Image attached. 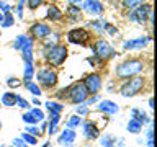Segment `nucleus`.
<instances>
[{
    "mask_svg": "<svg viewBox=\"0 0 157 147\" xmlns=\"http://www.w3.org/2000/svg\"><path fill=\"white\" fill-rule=\"evenodd\" d=\"M74 141H75V132L72 129H64L61 137H59V142H61V144H66V145L72 144Z\"/></svg>",
    "mask_w": 157,
    "mask_h": 147,
    "instance_id": "nucleus-13",
    "label": "nucleus"
},
{
    "mask_svg": "<svg viewBox=\"0 0 157 147\" xmlns=\"http://www.w3.org/2000/svg\"><path fill=\"white\" fill-rule=\"evenodd\" d=\"M23 3H25V0H20V3H18V15H21V8H23Z\"/></svg>",
    "mask_w": 157,
    "mask_h": 147,
    "instance_id": "nucleus-41",
    "label": "nucleus"
},
{
    "mask_svg": "<svg viewBox=\"0 0 157 147\" xmlns=\"http://www.w3.org/2000/svg\"><path fill=\"white\" fill-rule=\"evenodd\" d=\"M29 113H31V115L34 116V119H36V121H43V119H44L43 111H41V110H38V108H33V110L29 111Z\"/></svg>",
    "mask_w": 157,
    "mask_h": 147,
    "instance_id": "nucleus-28",
    "label": "nucleus"
},
{
    "mask_svg": "<svg viewBox=\"0 0 157 147\" xmlns=\"http://www.w3.org/2000/svg\"><path fill=\"white\" fill-rule=\"evenodd\" d=\"M106 28H108V33H111V34H115V33H116L115 26H111V24H106Z\"/></svg>",
    "mask_w": 157,
    "mask_h": 147,
    "instance_id": "nucleus-40",
    "label": "nucleus"
},
{
    "mask_svg": "<svg viewBox=\"0 0 157 147\" xmlns=\"http://www.w3.org/2000/svg\"><path fill=\"white\" fill-rule=\"evenodd\" d=\"M132 116H134L132 119L139 121L141 124H142V123H149V119H147V116L144 115V113H141L139 110H132Z\"/></svg>",
    "mask_w": 157,
    "mask_h": 147,
    "instance_id": "nucleus-22",
    "label": "nucleus"
},
{
    "mask_svg": "<svg viewBox=\"0 0 157 147\" xmlns=\"http://www.w3.org/2000/svg\"><path fill=\"white\" fill-rule=\"evenodd\" d=\"M33 33H34V36H38V38H44V36H48V34H51V28L44 23H36L33 26Z\"/></svg>",
    "mask_w": 157,
    "mask_h": 147,
    "instance_id": "nucleus-12",
    "label": "nucleus"
},
{
    "mask_svg": "<svg viewBox=\"0 0 157 147\" xmlns=\"http://www.w3.org/2000/svg\"><path fill=\"white\" fill-rule=\"evenodd\" d=\"M43 147H49V144H44V145H43Z\"/></svg>",
    "mask_w": 157,
    "mask_h": 147,
    "instance_id": "nucleus-44",
    "label": "nucleus"
},
{
    "mask_svg": "<svg viewBox=\"0 0 157 147\" xmlns=\"http://www.w3.org/2000/svg\"><path fill=\"white\" fill-rule=\"evenodd\" d=\"M13 145H17V147H25L23 141H20V139H15V141H13Z\"/></svg>",
    "mask_w": 157,
    "mask_h": 147,
    "instance_id": "nucleus-39",
    "label": "nucleus"
},
{
    "mask_svg": "<svg viewBox=\"0 0 157 147\" xmlns=\"http://www.w3.org/2000/svg\"><path fill=\"white\" fill-rule=\"evenodd\" d=\"M83 87L87 88L88 93H97L98 90H100V87H101L100 75H97V74H90V75L85 78V82H83Z\"/></svg>",
    "mask_w": 157,
    "mask_h": 147,
    "instance_id": "nucleus-8",
    "label": "nucleus"
},
{
    "mask_svg": "<svg viewBox=\"0 0 157 147\" xmlns=\"http://www.w3.org/2000/svg\"><path fill=\"white\" fill-rule=\"evenodd\" d=\"M82 5H83V8H85L88 13L98 15V13H101V10H103V5L98 2V0H85Z\"/></svg>",
    "mask_w": 157,
    "mask_h": 147,
    "instance_id": "nucleus-10",
    "label": "nucleus"
},
{
    "mask_svg": "<svg viewBox=\"0 0 157 147\" xmlns=\"http://www.w3.org/2000/svg\"><path fill=\"white\" fill-rule=\"evenodd\" d=\"M67 57V49L66 46H52L48 51V61L52 66H61Z\"/></svg>",
    "mask_w": 157,
    "mask_h": 147,
    "instance_id": "nucleus-3",
    "label": "nucleus"
},
{
    "mask_svg": "<svg viewBox=\"0 0 157 147\" xmlns=\"http://www.w3.org/2000/svg\"><path fill=\"white\" fill-rule=\"evenodd\" d=\"M48 17L51 18V20H59V18L62 17V13H61V10H59L56 5H51L49 10H48Z\"/></svg>",
    "mask_w": 157,
    "mask_h": 147,
    "instance_id": "nucleus-18",
    "label": "nucleus"
},
{
    "mask_svg": "<svg viewBox=\"0 0 157 147\" xmlns=\"http://www.w3.org/2000/svg\"><path fill=\"white\" fill-rule=\"evenodd\" d=\"M28 5H29V8H36V7H39V5H41V2L43 0H28Z\"/></svg>",
    "mask_w": 157,
    "mask_h": 147,
    "instance_id": "nucleus-35",
    "label": "nucleus"
},
{
    "mask_svg": "<svg viewBox=\"0 0 157 147\" xmlns=\"http://www.w3.org/2000/svg\"><path fill=\"white\" fill-rule=\"evenodd\" d=\"M88 113V108H87V105H80L77 108V116H80V115H87Z\"/></svg>",
    "mask_w": 157,
    "mask_h": 147,
    "instance_id": "nucleus-34",
    "label": "nucleus"
},
{
    "mask_svg": "<svg viewBox=\"0 0 157 147\" xmlns=\"http://www.w3.org/2000/svg\"><path fill=\"white\" fill-rule=\"evenodd\" d=\"M46 108H48L51 113H56V115H59V113L62 111L64 106L59 105V103H54V101H48V103H46Z\"/></svg>",
    "mask_w": 157,
    "mask_h": 147,
    "instance_id": "nucleus-20",
    "label": "nucleus"
},
{
    "mask_svg": "<svg viewBox=\"0 0 157 147\" xmlns=\"http://www.w3.org/2000/svg\"><path fill=\"white\" fill-rule=\"evenodd\" d=\"M149 38H137V39H131V41L124 43V49H136V47H144Z\"/></svg>",
    "mask_w": 157,
    "mask_h": 147,
    "instance_id": "nucleus-14",
    "label": "nucleus"
},
{
    "mask_svg": "<svg viewBox=\"0 0 157 147\" xmlns=\"http://www.w3.org/2000/svg\"><path fill=\"white\" fill-rule=\"evenodd\" d=\"M13 21H15V20H13V17H12V15H3V20H2V26L3 28H8V26H12V24H13Z\"/></svg>",
    "mask_w": 157,
    "mask_h": 147,
    "instance_id": "nucleus-25",
    "label": "nucleus"
},
{
    "mask_svg": "<svg viewBox=\"0 0 157 147\" xmlns=\"http://www.w3.org/2000/svg\"><path fill=\"white\" fill-rule=\"evenodd\" d=\"M23 121L28 123V124H34V123H38L36 119H34V116L31 115V113H25V115H23Z\"/></svg>",
    "mask_w": 157,
    "mask_h": 147,
    "instance_id": "nucleus-30",
    "label": "nucleus"
},
{
    "mask_svg": "<svg viewBox=\"0 0 157 147\" xmlns=\"http://www.w3.org/2000/svg\"><path fill=\"white\" fill-rule=\"evenodd\" d=\"M26 132H28V134H34V136L39 134V131L36 129V127H26Z\"/></svg>",
    "mask_w": 157,
    "mask_h": 147,
    "instance_id": "nucleus-37",
    "label": "nucleus"
},
{
    "mask_svg": "<svg viewBox=\"0 0 157 147\" xmlns=\"http://www.w3.org/2000/svg\"><path fill=\"white\" fill-rule=\"evenodd\" d=\"M88 38H90V34H88L87 29L83 28H77V29H71L67 34V39L69 43H74V44H83L88 41Z\"/></svg>",
    "mask_w": 157,
    "mask_h": 147,
    "instance_id": "nucleus-6",
    "label": "nucleus"
},
{
    "mask_svg": "<svg viewBox=\"0 0 157 147\" xmlns=\"http://www.w3.org/2000/svg\"><path fill=\"white\" fill-rule=\"evenodd\" d=\"M152 137H154V132H152V129H149V132H147V139L152 141Z\"/></svg>",
    "mask_w": 157,
    "mask_h": 147,
    "instance_id": "nucleus-42",
    "label": "nucleus"
},
{
    "mask_svg": "<svg viewBox=\"0 0 157 147\" xmlns=\"http://www.w3.org/2000/svg\"><path fill=\"white\" fill-rule=\"evenodd\" d=\"M2 103L5 106H13L15 103H17V95H13V93H3Z\"/></svg>",
    "mask_w": 157,
    "mask_h": 147,
    "instance_id": "nucleus-17",
    "label": "nucleus"
},
{
    "mask_svg": "<svg viewBox=\"0 0 157 147\" xmlns=\"http://www.w3.org/2000/svg\"><path fill=\"white\" fill-rule=\"evenodd\" d=\"M7 83H8L10 87H18L20 85V80H18V78H8Z\"/></svg>",
    "mask_w": 157,
    "mask_h": 147,
    "instance_id": "nucleus-36",
    "label": "nucleus"
},
{
    "mask_svg": "<svg viewBox=\"0 0 157 147\" xmlns=\"http://www.w3.org/2000/svg\"><path fill=\"white\" fill-rule=\"evenodd\" d=\"M2 20H3V13L0 12V23H2Z\"/></svg>",
    "mask_w": 157,
    "mask_h": 147,
    "instance_id": "nucleus-43",
    "label": "nucleus"
},
{
    "mask_svg": "<svg viewBox=\"0 0 157 147\" xmlns=\"http://www.w3.org/2000/svg\"><path fill=\"white\" fill-rule=\"evenodd\" d=\"M17 103H18V105L21 106V108H28V106H29V103L25 100V98H21L20 95H17Z\"/></svg>",
    "mask_w": 157,
    "mask_h": 147,
    "instance_id": "nucleus-32",
    "label": "nucleus"
},
{
    "mask_svg": "<svg viewBox=\"0 0 157 147\" xmlns=\"http://www.w3.org/2000/svg\"><path fill=\"white\" fill-rule=\"evenodd\" d=\"M67 15L74 20L80 18V10H78V7H75V5H71V7L67 8Z\"/></svg>",
    "mask_w": 157,
    "mask_h": 147,
    "instance_id": "nucleus-23",
    "label": "nucleus"
},
{
    "mask_svg": "<svg viewBox=\"0 0 157 147\" xmlns=\"http://www.w3.org/2000/svg\"><path fill=\"white\" fill-rule=\"evenodd\" d=\"M98 110H100V111H105V113H108V115H115V113H118V110H120V108H118L116 103L105 100V101H101L100 105H98Z\"/></svg>",
    "mask_w": 157,
    "mask_h": 147,
    "instance_id": "nucleus-11",
    "label": "nucleus"
},
{
    "mask_svg": "<svg viewBox=\"0 0 157 147\" xmlns=\"http://www.w3.org/2000/svg\"><path fill=\"white\" fill-rule=\"evenodd\" d=\"M26 46H31V39H29L28 36H25V34H21V36H18L17 39H15L13 43V47L15 49H23Z\"/></svg>",
    "mask_w": 157,
    "mask_h": 147,
    "instance_id": "nucleus-15",
    "label": "nucleus"
},
{
    "mask_svg": "<svg viewBox=\"0 0 157 147\" xmlns=\"http://www.w3.org/2000/svg\"><path fill=\"white\" fill-rule=\"evenodd\" d=\"M0 10H2V12H8V10H10V5H7L5 2H0Z\"/></svg>",
    "mask_w": 157,
    "mask_h": 147,
    "instance_id": "nucleus-38",
    "label": "nucleus"
},
{
    "mask_svg": "<svg viewBox=\"0 0 157 147\" xmlns=\"http://www.w3.org/2000/svg\"><path fill=\"white\" fill-rule=\"evenodd\" d=\"M151 17H152V7L151 5H141L136 12H132L129 15V20L144 23V21H147V20H151Z\"/></svg>",
    "mask_w": 157,
    "mask_h": 147,
    "instance_id": "nucleus-5",
    "label": "nucleus"
},
{
    "mask_svg": "<svg viewBox=\"0 0 157 147\" xmlns=\"http://www.w3.org/2000/svg\"><path fill=\"white\" fill-rule=\"evenodd\" d=\"M95 52H97V56L100 59H105V57H108V56H111V54H113L110 44H108L106 41H98L95 44Z\"/></svg>",
    "mask_w": 157,
    "mask_h": 147,
    "instance_id": "nucleus-9",
    "label": "nucleus"
},
{
    "mask_svg": "<svg viewBox=\"0 0 157 147\" xmlns=\"http://www.w3.org/2000/svg\"><path fill=\"white\" fill-rule=\"evenodd\" d=\"M26 67H25V83L31 82V77H33V62H25Z\"/></svg>",
    "mask_w": 157,
    "mask_h": 147,
    "instance_id": "nucleus-19",
    "label": "nucleus"
},
{
    "mask_svg": "<svg viewBox=\"0 0 157 147\" xmlns=\"http://www.w3.org/2000/svg\"><path fill=\"white\" fill-rule=\"evenodd\" d=\"M113 142H115V137H113V136L101 137V144L105 145V147H113Z\"/></svg>",
    "mask_w": 157,
    "mask_h": 147,
    "instance_id": "nucleus-29",
    "label": "nucleus"
},
{
    "mask_svg": "<svg viewBox=\"0 0 157 147\" xmlns=\"http://www.w3.org/2000/svg\"><path fill=\"white\" fill-rule=\"evenodd\" d=\"M128 131L129 132H139L141 131V123L136 121V119H131L128 123Z\"/></svg>",
    "mask_w": 157,
    "mask_h": 147,
    "instance_id": "nucleus-24",
    "label": "nucleus"
},
{
    "mask_svg": "<svg viewBox=\"0 0 157 147\" xmlns=\"http://www.w3.org/2000/svg\"><path fill=\"white\" fill-rule=\"evenodd\" d=\"M26 87H28V90L33 93V95H41V90H39V87L36 85V83H33V82H28L26 83Z\"/></svg>",
    "mask_w": 157,
    "mask_h": 147,
    "instance_id": "nucleus-26",
    "label": "nucleus"
},
{
    "mask_svg": "<svg viewBox=\"0 0 157 147\" xmlns=\"http://www.w3.org/2000/svg\"><path fill=\"white\" fill-rule=\"evenodd\" d=\"M142 87H144V78L134 77V78H131L129 82H126L124 85L121 87L120 92H121L123 96H132V95H136L137 92H141Z\"/></svg>",
    "mask_w": 157,
    "mask_h": 147,
    "instance_id": "nucleus-2",
    "label": "nucleus"
},
{
    "mask_svg": "<svg viewBox=\"0 0 157 147\" xmlns=\"http://www.w3.org/2000/svg\"><path fill=\"white\" fill-rule=\"evenodd\" d=\"M142 2H144V0H124V5L126 7H136V5H139Z\"/></svg>",
    "mask_w": 157,
    "mask_h": 147,
    "instance_id": "nucleus-33",
    "label": "nucleus"
},
{
    "mask_svg": "<svg viewBox=\"0 0 157 147\" xmlns=\"http://www.w3.org/2000/svg\"><path fill=\"white\" fill-rule=\"evenodd\" d=\"M57 123H59V115L56 113H51V121H49V134H52L57 127Z\"/></svg>",
    "mask_w": 157,
    "mask_h": 147,
    "instance_id": "nucleus-21",
    "label": "nucleus"
},
{
    "mask_svg": "<svg viewBox=\"0 0 157 147\" xmlns=\"http://www.w3.org/2000/svg\"><path fill=\"white\" fill-rule=\"evenodd\" d=\"M80 124V116H72L71 119H69V123H67V129H71V127H75V126H78Z\"/></svg>",
    "mask_w": 157,
    "mask_h": 147,
    "instance_id": "nucleus-27",
    "label": "nucleus"
},
{
    "mask_svg": "<svg viewBox=\"0 0 157 147\" xmlns=\"http://www.w3.org/2000/svg\"><path fill=\"white\" fill-rule=\"evenodd\" d=\"M83 129H85V136L88 137V139H95V137L98 136V129L95 124H92V123H87L85 126H83Z\"/></svg>",
    "mask_w": 157,
    "mask_h": 147,
    "instance_id": "nucleus-16",
    "label": "nucleus"
},
{
    "mask_svg": "<svg viewBox=\"0 0 157 147\" xmlns=\"http://www.w3.org/2000/svg\"><path fill=\"white\" fill-rule=\"evenodd\" d=\"M69 93V100H71L72 103H82L87 100V88L83 87V83H75V85H72L71 88L67 90Z\"/></svg>",
    "mask_w": 157,
    "mask_h": 147,
    "instance_id": "nucleus-4",
    "label": "nucleus"
},
{
    "mask_svg": "<svg viewBox=\"0 0 157 147\" xmlns=\"http://www.w3.org/2000/svg\"><path fill=\"white\" fill-rule=\"evenodd\" d=\"M142 70V62L141 61H126L121 66H118L116 74L118 77H132Z\"/></svg>",
    "mask_w": 157,
    "mask_h": 147,
    "instance_id": "nucleus-1",
    "label": "nucleus"
},
{
    "mask_svg": "<svg viewBox=\"0 0 157 147\" xmlns=\"http://www.w3.org/2000/svg\"><path fill=\"white\" fill-rule=\"evenodd\" d=\"M38 80L43 82L46 87H52L57 82V75H56V72L49 70V69H41L38 72Z\"/></svg>",
    "mask_w": 157,
    "mask_h": 147,
    "instance_id": "nucleus-7",
    "label": "nucleus"
},
{
    "mask_svg": "<svg viewBox=\"0 0 157 147\" xmlns=\"http://www.w3.org/2000/svg\"><path fill=\"white\" fill-rule=\"evenodd\" d=\"M23 141H25V142H28V144H31V145L36 144V139H34L33 136H29L28 132H25V134H23Z\"/></svg>",
    "mask_w": 157,
    "mask_h": 147,
    "instance_id": "nucleus-31",
    "label": "nucleus"
}]
</instances>
